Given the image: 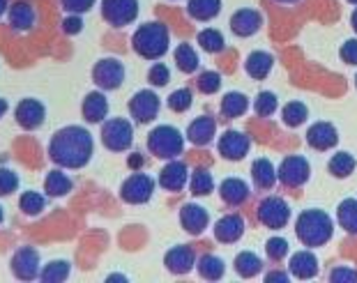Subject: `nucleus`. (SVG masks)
Returning <instances> with one entry per match:
<instances>
[{"mask_svg": "<svg viewBox=\"0 0 357 283\" xmlns=\"http://www.w3.org/2000/svg\"><path fill=\"white\" fill-rule=\"evenodd\" d=\"M14 120H17V125L21 129H26V132H35V129H40L44 125V120H47V106L35 97L21 99L17 104V109H14Z\"/></svg>", "mask_w": 357, "mask_h": 283, "instance_id": "obj_11", "label": "nucleus"}, {"mask_svg": "<svg viewBox=\"0 0 357 283\" xmlns=\"http://www.w3.org/2000/svg\"><path fill=\"white\" fill-rule=\"evenodd\" d=\"M192 104H194V95L189 88L173 90L171 97H169V109L173 113H185L187 109H192Z\"/></svg>", "mask_w": 357, "mask_h": 283, "instance_id": "obj_41", "label": "nucleus"}, {"mask_svg": "<svg viewBox=\"0 0 357 283\" xmlns=\"http://www.w3.org/2000/svg\"><path fill=\"white\" fill-rule=\"evenodd\" d=\"M254 109H256V113H258V116H261V118L272 116V113L277 111V97L272 95V93H261V95L256 97Z\"/></svg>", "mask_w": 357, "mask_h": 283, "instance_id": "obj_44", "label": "nucleus"}, {"mask_svg": "<svg viewBox=\"0 0 357 283\" xmlns=\"http://www.w3.org/2000/svg\"><path fill=\"white\" fill-rule=\"evenodd\" d=\"M176 65H178V70L185 74H192L199 70V56H196V51L192 49V44H180L176 49Z\"/></svg>", "mask_w": 357, "mask_h": 283, "instance_id": "obj_38", "label": "nucleus"}, {"mask_svg": "<svg viewBox=\"0 0 357 283\" xmlns=\"http://www.w3.org/2000/svg\"><path fill=\"white\" fill-rule=\"evenodd\" d=\"M60 28H63L65 35H79L83 30V19L81 14H70V17L63 19V24H60Z\"/></svg>", "mask_w": 357, "mask_h": 283, "instance_id": "obj_48", "label": "nucleus"}, {"mask_svg": "<svg viewBox=\"0 0 357 283\" xmlns=\"http://www.w3.org/2000/svg\"><path fill=\"white\" fill-rule=\"evenodd\" d=\"M171 47V35L162 21H150L136 28L132 37V49L146 60H159L166 56Z\"/></svg>", "mask_w": 357, "mask_h": 283, "instance_id": "obj_2", "label": "nucleus"}, {"mask_svg": "<svg viewBox=\"0 0 357 283\" xmlns=\"http://www.w3.org/2000/svg\"><path fill=\"white\" fill-rule=\"evenodd\" d=\"M252 178L258 189H272L277 182V171L270 159H256L252 164Z\"/></svg>", "mask_w": 357, "mask_h": 283, "instance_id": "obj_29", "label": "nucleus"}, {"mask_svg": "<svg viewBox=\"0 0 357 283\" xmlns=\"http://www.w3.org/2000/svg\"><path fill=\"white\" fill-rule=\"evenodd\" d=\"M3 221H5V210H3V205H0V226H3Z\"/></svg>", "mask_w": 357, "mask_h": 283, "instance_id": "obj_57", "label": "nucleus"}, {"mask_svg": "<svg viewBox=\"0 0 357 283\" xmlns=\"http://www.w3.org/2000/svg\"><path fill=\"white\" fill-rule=\"evenodd\" d=\"M245 235V219L240 214H226L215 224V237L217 242L233 244Z\"/></svg>", "mask_w": 357, "mask_h": 283, "instance_id": "obj_21", "label": "nucleus"}, {"mask_svg": "<svg viewBox=\"0 0 357 283\" xmlns=\"http://www.w3.org/2000/svg\"><path fill=\"white\" fill-rule=\"evenodd\" d=\"M219 194H222V201L226 205H231V208H238L249 198V187L247 182H242L238 178H229L222 182V187H219Z\"/></svg>", "mask_w": 357, "mask_h": 283, "instance_id": "obj_26", "label": "nucleus"}, {"mask_svg": "<svg viewBox=\"0 0 357 283\" xmlns=\"http://www.w3.org/2000/svg\"><path fill=\"white\" fill-rule=\"evenodd\" d=\"M199 44H201V49L208 51V53H219V51H224V47H226L224 35L219 33V30H215V28L201 30V33H199Z\"/></svg>", "mask_w": 357, "mask_h": 283, "instance_id": "obj_40", "label": "nucleus"}, {"mask_svg": "<svg viewBox=\"0 0 357 283\" xmlns=\"http://www.w3.org/2000/svg\"><path fill=\"white\" fill-rule=\"evenodd\" d=\"M97 0H60V5H63L65 12L70 14H86L95 7Z\"/></svg>", "mask_w": 357, "mask_h": 283, "instance_id": "obj_47", "label": "nucleus"}, {"mask_svg": "<svg viewBox=\"0 0 357 283\" xmlns=\"http://www.w3.org/2000/svg\"><path fill=\"white\" fill-rule=\"evenodd\" d=\"M72 272V265L67 260H51L42 267L40 272V281L42 283H63Z\"/></svg>", "mask_w": 357, "mask_h": 283, "instance_id": "obj_33", "label": "nucleus"}, {"mask_svg": "<svg viewBox=\"0 0 357 283\" xmlns=\"http://www.w3.org/2000/svg\"><path fill=\"white\" fill-rule=\"evenodd\" d=\"M351 24H353V30L357 33V10L353 12V17H351Z\"/></svg>", "mask_w": 357, "mask_h": 283, "instance_id": "obj_54", "label": "nucleus"}, {"mask_svg": "<svg viewBox=\"0 0 357 283\" xmlns=\"http://www.w3.org/2000/svg\"><path fill=\"white\" fill-rule=\"evenodd\" d=\"M311 175V166L305 157L300 155H293V157H286L284 162H281L279 171H277V178L284 187H302L305 182L309 180Z\"/></svg>", "mask_w": 357, "mask_h": 283, "instance_id": "obj_12", "label": "nucleus"}, {"mask_svg": "<svg viewBox=\"0 0 357 283\" xmlns=\"http://www.w3.org/2000/svg\"><path fill=\"white\" fill-rule=\"evenodd\" d=\"M74 189V182L67 173H63V168H53L47 173V180H44V191L51 198H63Z\"/></svg>", "mask_w": 357, "mask_h": 283, "instance_id": "obj_25", "label": "nucleus"}, {"mask_svg": "<svg viewBox=\"0 0 357 283\" xmlns=\"http://www.w3.org/2000/svg\"><path fill=\"white\" fill-rule=\"evenodd\" d=\"M196 263V254L192 247H185V244H180V247H173L171 251H166L164 256V265L166 270L171 274H187L192 272V267Z\"/></svg>", "mask_w": 357, "mask_h": 283, "instance_id": "obj_19", "label": "nucleus"}, {"mask_svg": "<svg viewBox=\"0 0 357 283\" xmlns=\"http://www.w3.org/2000/svg\"><path fill=\"white\" fill-rule=\"evenodd\" d=\"M215 132H217V120L212 116H201L187 127V139L194 145H199V148H203V145H208L215 139Z\"/></svg>", "mask_w": 357, "mask_h": 283, "instance_id": "obj_23", "label": "nucleus"}, {"mask_svg": "<svg viewBox=\"0 0 357 283\" xmlns=\"http://www.w3.org/2000/svg\"><path fill=\"white\" fill-rule=\"evenodd\" d=\"M189 189H192L194 196H208L215 189V180H212V173L208 168H196L192 173V180H189Z\"/></svg>", "mask_w": 357, "mask_h": 283, "instance_id": "obj_36", "label": "nucleus"}, {"mask_svg": "<svg viewBox=\"0 0 357 283\" xmlns=\"http://www.w3.org/2000/svg\"><path fill=\"white\" fill-rule=\"evenodd\" d=\"M106 281H125V277H118V274H113V277H109Z\"/></svg>", "mask_w": 357, "mask_h": 283, "instance_id": "obj_56", "label": "nucleus"}, {"mask_svg": "<svg viewBox=\"0 0 357 283\" xmlns=\"http://www.w3.org/2000/svg\"><path fill=\"white\" fill-rule=\"evenodd\" d=\"M348 3H353V5H357V0H348Z\"/></svg>", "mask_w": 357, "mask_h": 283, "instance_id": "obj_59", "label": "nucleus"}, {"mask_svg": "<svg viewBox=\"0 0 357 283\" xmlns=\"http://www.w3.org/2000/svg\"><path fill=\"white\" fill-rule=\"evenodd\" d=\"M148 150L159 159H176L185 150V139L176 127L159 125L148 134Z\"/></svg>", "mask_w": 357, "mask_h": 283, "instance_id": "obj_4", "label": "nucleus"}, {"mask_svg": "<svg viewBox=\"0 0 357 283\" xmlns=\"http://www.w3.org/2000/svg\"><path fill=\"white\" fill-rule=\"evenodd\" d=\"M187 12L194 21H210L222 12V0H189Z\"/></svg>", "mask_w": 357, "mask_h": 283, "instance_id": "obj_28", "label": "nucleus"}, {"mask_svg": "<svg viewBox=\"0 0 357 283\" xmlns=\"http://www.w3.org/2000/svg\"><path fill=\"white\" fill-rule=\"evenodd\" d=\"M328 168L334 178H348V175L355 171V157L351 152H337V155L330 159Z\"/></svg>", "mask_w": 357, "mask_h": 283, "instance_id": "obj_37", "label": "nucleus"}, {"mask_svg": "<svg viewBox=\"0 0 357 283\" xmlns=\"http://www.w3.org/2000/svg\"><path fill=\"white\" fill-rule=\"evenodd\" d=\"M233 265H235V272H238L240 277L252 279V277H256L258 272H261L263 260L258 258V256L254 254V251H242V254L235 256Z\"/></svg>", "mask_w": 357, "mask_h": 283, "instance_id": "obj_31", "label": "nucleus"}, {"mask_svg": "<svg viewBox=\"0 0 357 283\" xmlns=\"http://www.w3.org/2000/svg\"><path fill=\"white\" fill-rule=\"evenodd\" d=\"M291 274L298 279H314L318 274V258L311 254V251H298V254L291 256Z\"/></svg>", "mask_w": 357, "mask_h": 283, "instance_id": "obj_24", "label": "nucleus"}, {"mask_svg": "<svg viewBox=\"0 0 357 283\" xmlns=\"http://www.w3.org/2000/svg\"><path fill=\"white\" fill-rule=\"evenodd\" d=\"M249 109V99L242 93H229L222 99V113L226 118H240Z\"/></svg>", "mask_w": 357, "mask_h": 283, "instance_id": "obj_35", "label": "nucleus"}, {"mask_svg": "<svg viewBox=\"0 0 357 283\" xmlns=\"http://www.w3.org/2000/svg\"><path fill=\"white\" fill-rule=\"evenodd\" d=\"M153 194H155V180L139 171H134V175H129L123 182V187H120V198L129 205L148 203L150 198H153Z\"/></svg>", "mask_w": 357, "mask_h": 283, "instance_id": "obj_7", "label": "nucleus"}, {"mask_svg": "<svg viewBox=\"0 0 357 283\" xmlns=\"http://www.w3.org/2000/svg\"><path fill=\"white\" fill-rule=\"evenodd\" d=\"M93 81L100 90H118L125 83V65L118 58H102L93 67Z\"/></svg>", "mask_w": 357, "mask_h": 283, "instance_id": "obj_10", "label": "nucleus"}, {"mask_svg": "<svg viewBox=\"0 0 357 283\" xmlns=\"http://www.w3.org/2000/svg\"><path fill=\"white\" fill-rule=\"evenodd\" d=\"M337 141H339V134L330 122H316V125H311L307 132V143L318 152L332 150L334 145H337Z\"/></svg>", "mask_w": 357, "mask_h": 283, "instance_id": "obj_17", "label": "nucleus"}, {"mask_svg": "<svg viewBox=\"0 0 357 283\" xmlns=\"http://www.w3.org/2000/svg\"><path fill=\"white\" fill-rule=\"evenodd\" d=\"M277 3H298V0H277Z\"/></svg>", "mask_w": 357, "mask_h": 283, "instance_id": "obj_58", "label": "nucleus"}, {"mask_svg": "<svg viewBox=\"0 0 357 283\" xmlns=\"http://www.w3.org/2000/svg\"><path fill=\"white\" fill-rule=\"evenodd\" d=\"M265 281H268V283H275V281L286 283L288 281V274L286 272H270V274H265Z\"/></svg>", "mask_w": 357, "mask_h": 283, "instance_id": "obj_52", "label": "nucleus"}, {"mask_svg": "<svg viewBox=\"0 0 357 283\" xmlns=\"http://www.w3.org/2000/svg\"><path fill=\"white\" fill-rule=\"evenodd\" d=\"M196 86L203 95H215L219 88H222V76L217 72H203L199 76V81H196Z\"/></svg>", "mask_w": 357, "mask_h": 283, "instance_id": "obj_42", "label": "nucleus"}, {"mask_svg": "<svg viewBox=\"0 0 357 283\" xmlns=\"http://www.w3.org/2000/svg\"><path fill=\"white\" fill-rule=\"evenodd\" d=\"M95 141L86 127L70 125L58 129L49 141V159L65 171H79L93 159Z\"/></svg>", "mask_w": 357, "mask_h": 283, "instance_id": "obj_1", "label": "nucleus"}, {"mask_svg": "<svg viewBox=\"0 0 357 283\" xmlns=\"http://www.w3.org/2000/svg\"><path fill=\"white\" fill-rule=\"evenodd\" d=\"M81 113H83V120L90 122V125H100V122H104L106 116H109V99H106V95L100 93V90L88 93L81 104Z\"/></svg>", "mask_w": 357, "mask_h": 283, "instance_id": "obj_16", "label": "nucleus"}, {"mask_svg": "<svg viewBox=\"0 0 357 283\" xmlns=\"http://www.w3.org/2000/svg\"><path fill=\"white\" fill-rule=\"evenodd\" d=\"M102 17L106 24L125 28L139 17V0H102Z\"/></svg>", "mask_w": 357, "mask_h": 283, "instance_id": "obj_9", "label": "nucleus"}, {"mask_svg": "<svg viewBox=\"0 0 357 283\" xmlns=\"http://www.w3.org/2000/svg\"><path fill=\"white\" fill-rule=\"evenodd\" d=\"M19 189V175L12 168H0V196H12Z\"/></svg>", "mask_w": 357, "mask_h": 283, "instance_id": "obj_43", "label": "nucleus"}, {"mask_svg": "<svg viewBox=\"0 0 357 283\" xmlns=\"http://www.w3.org/2000/svg\"><path fill=\"white\" fill-rule=\"evenodd\" d=\"M261 26H263L261 12L249 10V7H245V10H238L231 17V30L238 37H252V35L258 33V30H261Z\"/></svg>", "mask_w": 357, "mask_h": 283, "instance_id": "obj_18", "label": "nucleus"}, {"mask_svg": "<svg viewBox=\"0 0 357 283\" xmlns=\"http://www.w3.org/2000/svg\"><path fill=\"white\" fill-rule=\"evenodd\" d=\"M143 164H146V159H143V155H139V152L129 155V159H127V166L132 168V171H141Z\"/></svg>", "mask_w": 357, "mask_h": 283, "instance_id": "obj_51", "label": "nucleus"}, {"mask_svg": "<svg viewBox=\"0 0 357 283\" xmlns=\"http://www.w3.org/2000/svg\"><path fill=\"white\" fill-rule=\"evenodd\" d=\"M12 274L19 281H35L40 279L42 272V260H40V251L35 247H21L14 251V256L10 260Z\"/></svg>", "mask_w": 357, "mask_h": 283, "instance_id": "obj_8", "label": "nucleus"}, {"mask_svg": "<svg viewBox=\"0 0 357 283\" xmlns=\"http://www.w3.org/2000/svg\"><path fill=\"white\" fill-rule=\"evenodd\" d=\"M10 26L12 30H17V33H28V30L35 28V21H37V12L35 7L30 3H24V0H19V3H14L10 7Z\"/></svg>", "mask_w": 357, "mask_h": 283, "instance_id": "obj_22", "label": "nucleus"}, {"mask_svg": "<svg viewBox=\"0 0 357 283\" xmlns=\"http://www.w3.org/2000/svg\"><path fill=\"white\" fill-rule=\"evenodd\" d=\"M19 210L26 217H40L47 210V196H42L40 191H24L19 198Z\"/></svg>", "mask_w": 357, "mask_h": 283, "instance_id": "obj_32", "label": "nucleus"}, {"mask_svg": "<svg viewBox=\"0 0 357 283\" xmlns=\"http://www.w3.org/2000/svg\"><path fill=\"white\" fill-rule=\"evenodd\" d=\"M249 148H252L249 136L242 132H235V129L226 132L222 139H219V155L224 159H229V162H240L249 152Z\"/></svg>", "mask_w": 357, "mask_h": 283, "instance_id": "obj_14", "label": "nucleus"}, {"mask_svg": "<svg viewBox=\"0 0 357 283\" xmlns=\"http://www.w3.org/2000/svg\"><path fill=\"white\" fill-rule=\"evenodd\" d=\"M180 224L189 235H201L210 224L208 210L201 208V205H196V203H189L180 210Z\"/></svg>", "mask_w": 357, "mask_h": 283, "instance_id": "obj_20", "label": "nucleus"}, {"mask_svg": "<svg viewBox=\"0 0 357 283\" xmlns=\"http://www.w3.org/2000/svg\"><path fill=\"white\" fill-rule=\"evenodd\" d=\"M341 58H344V63H348V65H357V40L344 42V47H341Z\"/></svg>", "mask_w": 357, "mask_h": 283, "instance_id": "obj_50", "label": "nucleus"}, {"mask_svg": "<svg viewBox=\"0 0 357 283\" xmlns=\"http://www.w3.org/2000/svg\"><path fill=\"white\" fill-rule=\"evenodd\" d=\"M332 219L323 210H307L295 221V235L305 247H323L332 240Z\"/></svg>", "mask_w": 357, "mask_h": 283, "instance_id": "obj_3", "label": "nucleus"}, {"mask_svg": "<svg viewBox=\"0 0 357 283\" xmlns=\"http://www.w3.org/2000/svg\"><path fill=\"white\" fill-rule=\"evenodd\" d=\"M102 143L111 152H127L134 143V127L125 118L106 120L102 127Z\"/></svg>", "mask_w": 357, "mask_h": 283, "instance_id": "obj_5", "label": "nucleus"}, {"mask_svg": "<svg viewBox=\"0 0 357 283\" xmlns=\"http://www.w3.org/2000/svg\"><path fill=\"white\" fill-rule=\"evenodd\" d=\"M258 221L270 228V231H279V228H284L288 221H291V208H288V203L284 198H277V196H270V198H263L261 203H258Z\"/></svg>", "mask_w": 357, "mask_h": 283, "instance_id": "obj_6", "label": "nucleus"}, {"mask_svg": "<svg viewBox=\"0 0 357 283\" xmlns=\"http://www.w3.org/2000/svg\"><path fill=\"white\" fill-rule=\"evenodd\" d=\"M159 97L153 93V90H139L136 95H132L129 99V116L134 118V122H139V125H148V122H153L159 113Z\"/></svg>", "mask_w": 357, "mask_h": 283, "instance_id": "obj_13", "label": "nucleus"}, {"mask_svg": "<svg viewBox=\"0 0 357 283\" xmlns=\"http://www.w3.org/2000/svg\"><path fill=\"white\" fill-rule=\"evenodd\" d=\"M337 219L346 233L357 235V198H346V201L339 203Z\"/></svg>", "mask_w": 357, "mask_h": 283, "instance_id": "obj_30", "label": "nucleus"}, {"mask_svg": "<svg viewBox=\"0 0 357 283\" xmlns=\"http://www.w3.org/2000/svg\"><path fill=\"white\" fill-rule=\"evenodd\" d=\"M189 180V168L185 162H178V159H169V164L162 168L159 173V187L166 191H180L185 189Z\"/></svg>", "mask_w": 357, "mask_h": 283, "instance_id": "obj_15", "label": "nucleus"}, {"mask_svg": "<svg viewBox=\"0 0 357 283\" xmlns=\"http://www.w3.org/2000/svg\"><path fill=\"white\" fill-rule=\"evenodd\" d=\"M330 281L332 283H355L357 281V272L355 270H346V267H339V270H332Z\"/></svg>", "mask_w": 357, "mask_h": 283, "instance_id": "obj_49", "label": "nucleus"}, {"mask_svg": "<svg viewBox=\"0 0 357 283\" xmlns=\"http://www.w3.org/2000/svg\"><path fill=\"white\" fill-rule=\"evenodd\" d=\"M307 116H309V111L302 102L286 104L284 111H281V120H284V125H288V127H300L302 122L307 120Z\"/></svg>", "mask_w": 357, "mask_h": 283, "instance_id": "obj_39", "label": "nucleus"}, {"mask_svg": "<svg viewBox=\"0 0 357 283\" xmlns=\"http://www.w3.org/2000/svg\"><path fill=\"white\" fill-rule=\"evenodd\" d=\"M224 272H226V265H224L222 258H217V256H212V254H205L199 260V274H201L203 279L219 281V279L224 277Z\"/></svg>", "mask_w": 357, "mask_h": 283, "instance_id": "obj_34", "label": "nucleus"}, {"mask_svg": "<svg viewBox=\"0 0 357 283\" xmlns=\"http://www.w3.org/2000/svg\"><path fill=\"white\" fill-rule=\"evenodd\" d=\"M7 109H10V104H7V99H3V97H0V118L5 116V113H7Z\"/></svg>", "mask_w": 357, "mask_h": 283, "instance_id": "obj_53", "label": "nucleus"}, {"mask_svg": "<svg viewBox=\"0 0 357 283\" xmlns=\"http://www.w3.org/2000/svg\"><path fill=\"white\" fill-rule=\"evenodd\" d=\"M272 65H275V58H272L270 53L254 51V53H249V58H247V63H245V70H247L249 76H252V79L263 81L265 76L272 72Z\"/></svg>", "mask_w": 357, "mask_h": 283, "instance_id": "obj_27", "label": "nucleus"}, {"mask_svg": "<svg viewBox=\"0 0 357 283\" xmlns=\"http://www.w3.org/2000/svg\"><path fill=\"white\" fill-rule=\"evenodd\" d=\"M355 88H357V76H355Z\"/></svg>", "mask_w": 357, "mask_h": 283, "instance_id": "obj_60", "label": "nucleus"}, {"mask_svg": "<svg viewBox=\"0 0 357 283\" xmlns=\"http://www.w3.org/2000/svg\"><path fill=\"white\" fill-rule=\"evenodd\" d=\"M148 81L153 83V86H157V88H164L166 83L171 81L169 67H166L164 63H155L153 67H150V72H148Z\"/></svg>", "mask_w": 357, "mask_h": 283, "instance_id": "obj_46", "label": "nucleus"}, {"mask_svg": "<svg viewBox=\"0 0 357 283\" xmlns=\"http://www.w3.org/2000/svg\"><path fill=\"white\" fill-rule=\"evenodd\" d=\"M7 12V0H0V17Z\"/></svg>", "mask_w": 357, "mask_h": 283, "instance_id": "obj_55", "label": "nucleus"}, {"mask_svg": "<svg viewBox=\"0 0 357 283\" xmlns=\"http://www.w3.org/2000/svg\"><path fill=\"white\" fill-rule=\"evenodd\" d=\"M265 251H268V258L270 260H284L288 256V242L284 237H272L265 244Z\"/></svg>", "mask_w": 357, "mask_h": 283, "instance_id": "obj_45", "label": "nucleus"}]
</instances>
